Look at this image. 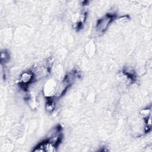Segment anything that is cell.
<instances>
[{
	"instance_id": "cell-2",
	"label": "cell",
	"mask_w": 152,
	"mask_h": 152,
	"mask_svg": "<svg viewBox=\"0 0 152 152\" xmlns=\"http://www.w3.org/2000/svg\"><path fill=\"white\" fill-rule=\"evenodd\" d=\"M58 84L52 80H49L44 85L43 93L45 96L48 97H51L52 96H55L56 91Z\"/></svg>"
},
{
	"instance_id": "cell-3",
	"label": "cell",
	"mask_w": 152,
	"mask_h": 152,
	"mask_svg": "<svg viewBox=\"0 0 152 152\" xmlns=\"http://www.w3.org/2000/svg\"><path fill=\"white\" fill-rule=\"evenodd\" d=\"M20 84L23 86H27L34 81V75L31 71H24L20 76Z\"/></svg>"
},
{
	"instance_id": "cell-4",
	"label": "cell",
	"mask_w": 152,
	"mask_h": 152,
	"mask_svg": "<svg viewBox=\"0 0 152 152\" xmlns=\"http://www.w3.org/2000/svg\"><path fill=\"white\" fill-rule=\"evenodd\" d=\"M44 151H48V152H53L56 150V145L53 144L52 143L50 142L48 140L45 142H43L42 143Z\"/></svg>"
},
{
	"instance_id": "cell-1",
	"label": "cell",
	"mask_w": 152,
	"mask_h": 152,
	"mask_svg": "<svg viewBox=\"0 0 152 152\" xmlns=\"http://www.w3.org/2000/svg\"><path fill=\"white\" fill-rule=\"evenodd\" d=\"M113 19V16L111 14H106L104 15L98 21L96 27V31L99 33H104L108 28L110 24L112 23Z\"/></svg>"
},
{
	"instance_id": "cell-8",
	"label": "cell",
	"mask_w": 152,
	"mask_h": 152,
	"mask_svg": "<svg viewBox=\"0 0 152 152\" xmlns=\"http://www.w3.org/2000/svg\"><path fill=\"white\" fill-rule=\"evenodd\" d=\"M145 119V129H146V131H148L151 128V116L148 118H147Z\"/></svg>"
},
{
	"instance_id": "cell-5",
	"label": "cell",
	"mask_w": 152,
	"mask_h": 152,
	"mask_svg": "<svg viewBox=\"0 0 152 152\" xmlns=\"http://www.w3.org/2000/svg\"><path fill=\"white\" fill-rule=\"evenodd\" d=\"M151 108H148V107L142 109L140 112V115L141 116V118H142L144 119L150 117L151 116Z\"/></svg>"
},
{
	"instance_id": "cell-6",
	"label": "cell",
	"mask_w": 152,
	"mask_h": 152,
	"mask_svg": "<svg viewBox=\"0 0 152 152\" xmlns=\"http://www.w3.org/2000/svg\"><path fill=\"white\" fill-rule=\"evenodd\" d=\"M45 107H46V110L48 112H49V113L52 112L55 108V103L54 101L52 100H48L46 104Z\"/></svg>"
},
{
	"instance_id": "cell-7",
	"label": "cell",
	"mask_w": 152,
	"mask_h": 152,
	"mask_svg": "<svg viewBox=\"0 0 152 152\" xmlns=\"http://www.w3.org/2000/svg\"><path fill=\"white\" fill-rule=\"evenodd\" d=\"M10 59V55L6 50H2L1 52V61L2 63H5L8 61Z\"/></svg>"
}]
</instances>
